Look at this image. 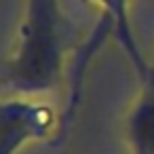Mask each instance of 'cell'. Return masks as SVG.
Segmentation results:
<instances>
[{
	"mask_svg": "<svg viewBox=\"0 0 154 154\" xmlns=\"http://www.w3.org/2000/svg\"><path fill=\"white\" fill-rule=\"evenodd\" d=\"M93 5H97L101 9V19L112 28V34L116 38V42L120 45V49L125 51V55L129 57L135 74H143L148 70V59L143 57L133 26H131V17H129V0H91Z\"/></svg>",
	"mask_w": 154,
	"mask_h": 154,
	"instance_id": "4",
	"label": "cell"
},
{
	"mask_svg": "<svg viewBox=\"0 0 154 154\" xmlns=\"http://www.w3.org/2000/svg\"><path fill=\"white\" fill-rule=\"evenodd\" d=\"M139 89L125 116V141L131 154H154V68L137 76Z\"/></svg>",
	"mask_w": 154,
	"mask_h": 154,
	"instance_id": "3",
	"label": "cell"
},
{
	"mask_svg": "<svg viewBox=\"0 0 154 154\" xmlns=\"http://www.w3.org/2000/svg\"><path fill=\"white\" fill-rule=\"evenodd\" d=\"M70 34V23L59 0H26L13 49L2 63L5 97H40L59 89Z\"/></svg>",
	"mask_w": 154,
	"mask_h": 154,
	"instance_id": "1",
	"label": "cell"
},
{
	"mask_svg": "<svg viewBox=\"0 0 154 154\" xmlns=\"http://www.w3.org/2000/svg\"><path fill=\"white\" fill-rule=\"evenodd\" d=\"M63 129L55 108L32 95H7L0 103V154H19L30 143L49 141Z\"/></svg>",
	"mask_w": 154,
	"mask_h": 154,
	"instance_id": "2",
	"label": "cell"
},
{
	"mask_svg": "<svg viewBox=\"0 0 154 154\" xmlns=\"http://www.w3.org/2000/svg\"><path fill=\"white\" fill-rule=\"evenodd\" d=\"M150 63H152V68H154V57H152V59H150Z\"/></svg>",
	"mask_w": 154,
	"mask_h": 154,
	"instance_id": "5",
	"label": "cell"
}]
</instances>
